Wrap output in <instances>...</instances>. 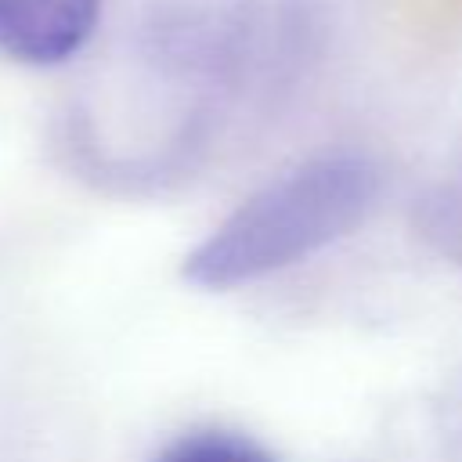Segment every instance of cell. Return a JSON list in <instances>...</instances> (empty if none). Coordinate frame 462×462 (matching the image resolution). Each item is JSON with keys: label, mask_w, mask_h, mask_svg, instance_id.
<instances>
[{"label": "cell", "mask_w": 462, "mask_h": 462, "mask_svg": "<svg viewBox=\"0 0 462 462\" xmlns=\"http://www.w3.org/2000/svg\"><path fill=\"white\" fill-rule=\"evenodd\" d=\"M379 199V170L357 152L314 155L224 217L188 256L184 282L227 292L285 271L350 235Z\"/></svg>", "instance_id": "6da1fadb"}, {"label": "cell", "mask_w": 462, "mask_h": 462, "mask_svg": "<svg viewBox=\"0 0 462 462\" xmlns=\"http://www.w3.org/2000/svg\"><path fill=\"white\" fill-rule=\"evenodd\" d=\"M101 0H0V51L22 65H58L94 32Z\"/></svg>", "instance_id": "7a4b0ae2"}, {"label": "cell", "mask_w": 462, "mask_h": 462, "mask_svg": "<svg viewBox=\"0 0 462 462\" xmlns=\"http://www.w3.org/2000/svg\"><path fill=\"white\" fill-rule=\"evenodd\" d=\"M152 462H278L263 444L235 430H191L173 437Z\"/></svg>", "instance_id": "3957f363"}]
</instances>
